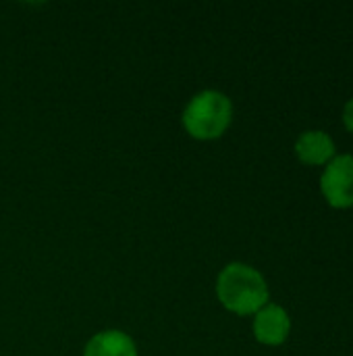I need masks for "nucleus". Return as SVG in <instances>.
<instances>
[{"mask_svg": "<svg viewBox=\"0 0 353 356\" xmlns=\"http://www.w3.org/2000/svg\"><path fill=\"white\" fill-rule=\"evenodd\" d=\"M216 296L227 311L248 317L256 315L268 305L270 292L264 275L258 269L246 263H229L218 273Z\"/></svg>", "mask_w": 353, "mask_h": 356, "instance_id": "nucleus-1", "label": "nucleus"}, {"mask_svg": "<svg viewBox=\"0 0 353 356\" xmlns=\"http://www.w3.org/2000/svg\"><path fill=\"white\" fill-rule=\"evenodd\" d=\"M233 119V104L229 96L216 90H204L196 94L183 111L185 131L202 142L221 138Z\"/></svg>", "mask_w": 353, "mask_h": 356, "instance_id": "nucleus-2", "label": "nucleus"}, {"mask_svg": "<svg viewBox=\"0 0 353 356\" xmlns=\"http://www.w3.org/2000/svg\"><path fill=\"white\" fill-rule=\"evenodd\" d=\"M320 192L333 209L353 207V156H335L320 175Z\"/></svg>", "mask_w": 353, "mask_h": 356, "instance_id": "nucleus-3", "label": "nucleus"}, {"mask_svg": "<svg viewBox=\"0 0 353 356\" xmlns=\"http://www.w3.org/2000/svg\"><path fill=\"white\" fill-rule=\"evenodd\" d=\"M291 334L289 313L279 305H266L254 315V338L264 346H281Z\"/></svg>", "mask_w": 353, "mask_h": 356, "instance_id": "nucleus-4", "label": "nucleus"}, {"mask_svg": "<svg viewBox=\"0 0 353 356\" xmlns=\"http://www.w3.org/2000/svg\"><path fill=\"white\" fill-rule=\"evenodd\" d=\"M335 142L327 131L320 129H310L304 131L298 142H295V154L304 165L310 167H320L329 165L335 159Z\"/></svg>", "mask_w": 353, "mask_h": 356, "instance_id": "nucleus-5", "label": "nucleus"}, {"mask_svg": "<svg viewBox=\"0 0 353 356\" xmlns=\"http://www.w3.org/2000/svg\"><path fill=\"white\" fill-rule=\"evenodd\" d=\"M83 356H137V346L125 332L106 330L89 338Z\"/></svg>", "mask_w": 353, "mask_h": 356, "instance_id": "nucleus-6", "label": "nucleus"}, {"mask_svg": "<svg viewBox=\"0 0 353 356\" xmlns=\"http://www.w3.org/2000/svg\"><path fill=\"white\" fill-rule=\"evenodd\" d=\"M343 125L353 134V98H350L343 106Z\"/></svg>", "mask_w": 353, "mask_h": 356, "instance_id": "nucleus-7", "label": "nucleus"}]
</instances>
